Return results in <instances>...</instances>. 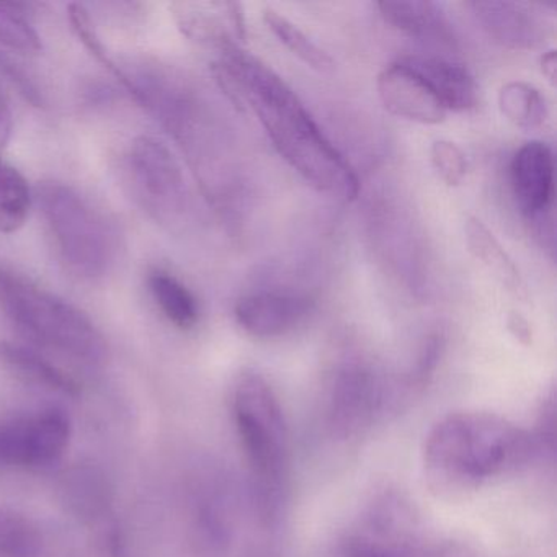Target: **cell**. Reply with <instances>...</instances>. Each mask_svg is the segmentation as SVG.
<instances>
[{"label": "cell", "instance_id": "277c9868", "mask_svg": "<svg viewBox=\"0 0 557 557\" xmlns=\"http://www.w3.org/2000/svg\"><path fill=\"white\" fill-rule=\"evenodd\" d=\"M34 197L66 269L87 282L110 273L120 250L119 231L110 218L79 190L61 182H44Z\"/></svg>", "mask_w": 557, "mask_h": 557}, {"label": "cell", "instance_id": "30bf717a", "mask_svg": "<svg viewBox=\"0 0 557 557\" xmlns=\"http://www.w3.org/2000/svg\"><path fill=\"white\" fill-rule=\"evenodd\" d=\"M377 96L391 115L419 125H440L448 116L432 87L403 58L384 67L376 79Z\"/></svg>", "mask_w": 557, "mask_h": 557}, {"label": "cell", "instance_id": "484cf974", "mask_svg": "<svg viewBox=\"0 0 557 557\" xmlns=\"http://www.w3.org/2000/svg\"><path fill=\"white\" fill-rule=\"evenodd\" d=\"M12 128H14V119H12L11 106L5 94L0 90V156L11 139Z\"/></svg>", "mask_w": 557, "mask_h": 557}, {"label": "cell", "instance_id": "4316f807", "mask_svg": "<svg viewBox=\"0 0 557 557\" xmlns=\"http://www.w3.org/2000/svg\"><path fill=\"white\" fill-rule=\"evenodd\" d=\"M507 327L517 341L530 344L533 334H531L530 324L523 315L518 314V312H510L507 318Z\"/></svg>", "mask_w": 557, "mask_h": 557}, {"label": "cell", "instance_id": "5bb4252c", "mask_svg": "<svg viewBox=\"0 0 557 557\" xmlns=\"http://www.w3.org/2000/svg\"><path fill=\"white\" fill-rule=\"evenodd\" d=\"M466 246L475 260L482 263L502 285L515 295H524L523 278L507 250L479 218L468 216L465 223Z\"/></svg>", "mask_w": 557, "mask_h": 557}, {"label": "cell", "instance_id": "8fae6325", "mask_svg": "<svg viewBox=\"0 0 557 557\" xmlns=\"http://www.w3.org/2000/svg\"><path fill=\"white\" fill-rule=\"evenodd\" d=\"M510 185L521 213L533 221H546L556 195L553 149L543 141L521 146L510 162Z\"/></svg>", "mask_w": 557, "mask_h": 557}, {"label": "cell", "instance_id": "7a4b0ae2", "mask_svg": "<svg viewBox=\"0 0 557 557\" xmlns=\"http://www.w3.org/2000/svg\"><path fill=\"white\" fill-rule=\"evenodd\" d=\"M536 440L504 417L456 412L440 420L423 445V469L433 491L459 494L527 466Z\"/></svg>", "mask_w": 557, "mask_h": 557}, {"label": "cell", "instance_id": "cb8c5ba5", "mask_svg": "<svg viewBox=\"0 0 557 557\" xmlns=\"http://www.w3.org/2000/svg\"><path fill=\"white\" fill-rule=\"evenodd\" d=\"M430 161L438 177L448 187H458L468 175V159L456 143L436 139L430 148Z\"/></svg>", "mask_w": 557, "mask_h": 557}, {"label": "cell", "instance_id": "44dd1931", "mask_svg": "<svg viewBox=\"0 0 557 557\" xmlns=\"http://www.w3.org/2000/svg\"><path fill=\"white\" fill-rule=\"evenodd\" d=\"M44 540L27 518L0 508V557H40Z\"/></svg>", "mask_w": 557, "mask_h": 557}, {"label": "cell", "instance_id": "9a60e30c", "mask_svg": "<svg viewBox=\"0 0 557 557\" xmlns=\"http://www.w3.org/2000/svg\"><path fill=\"white\" fill-rule=\"evenodd\" d=\"M149 293L165 319L178 331H191L200 321L197 296L174 273L152 269L148 275Z\"/></svg>", "mask_w": 557, "mask_h": 557}, {"label": "cell", "instance_id": "ffe728a7", "mask_svg": "<svg viewBox=\"0 0 557 557\" xmlns=\"http://www.w3.org/2000/svg\"><path fill=\"white\" fill-rule=\"evenodd\" d=\"M0 45L24 57H35L44 50L40 34L22 5L0 2Z\"/></svg>", "mask_w": 557, "mask_h": 557}, {"label": "cell", "instance_id": "4fadbf2b", "mask_svg": "<svg viewBox=\"0 0 557 557\" xmlns=\"http://www.w3.org/2000/svg\"><path fill=\"white\" fill-rule=\"evenodd\" d=\"M377 9L386 24L413 40L443 48L456 47L451 24L446 18L442 5L436 2H430V0L380 2Z\"/></svg>", "mask_w": 557, "mask_h": 557}, {"label": "cell", "instance_id": "3957f363", "mask_svg": "<svg viewBox=\"0 0 557 557\" xmlns=\"http://www.w3.org/2000/svg\"><path fill=\"white\" fill-rule=\"evenodd\" d=\"M0 311L38 347L86 364L106 360V338L86 312L5 267H0Z\"/></svg>", "mask_w": 557, "mask_h": 557}, {"label": "cell", "instance_id": "603a6c76", "mask_svg": "<svg viewBox=\"0 0 557 557\" xmlns=\"http://www.w3.org/2000/svg\"><path fill=\"white\" fill-rule=\"evenodd\" d=\"M67 15H70L71 27H73L74 34L79 38L84 48L96 58L97 63L102 64L120 83L122 67H120V64L116 63V61L110 57L109 51H107L102 38L97 34V28L96 25H94L89 11H87L83 4H71L70 8H67Z\"/></svg>", "mask_w": 557, "mask_h": 557}, {"label": "cell", "instance_id": "8992f818", "mask_svg": "<svg viewBox=\"0 0 557 557\" xmlns=\"http://www.w3.org/2000/svg\"><path fill=\"white\" fill-rule=\"evenodd\" d=\"M126 171L133 195L149 218L177 230L190 210V194L181 162L154 136H139L129 146Z\"/></svg>", "mask_w": 557, "mask_h": 557}, {"label": "cell", "instance_id": "d4e9b609", "mask_svg": "<svg viewBox=\"0 0 557 557\" xmlns=\"http://www.w3.org/2000/svg\"><path fill=\"white\" fill-rule=\"evenodd\" d=\"M0 77L11 84L17 92L34 107H45V97L40 87L28 76L27 71L15 63L5 51H0Z\"/></svg>", "mask_w": 557, "mask_h": 557}, {"label": "cell", "instance_id": "d6986e66", "mask_svg": "<svg viewBox=\"0 0 557 557\" xmlns=\"http://www.w3.org/2000/svg\"><path fill=\"white\" fill-rule=\"evenodd\" d=\"M263 22L267 28L275 35L276 40L288 48L299 61L321 74H331L335 70L334 60L327 51L322 50L311 40L298 25L293 24L285 15L275 9L267 8L263 11Z\"/></svg>", "mask_w": 557, "mask_h": 557}, {"label": "cell", "instance_id": "83f0119b", "mask_svg": "<svg viewBox=\"0 0 557 557\" xmlns=\"http://www.w3.org/2000/svg\"><path fill=\"white\" fill-rule=\"evenodd\" d=\"M540 64L541 73H543V76L554 86V84H556L557 74L556 50L546 51V53L541 57Z\"/></svg>", "mask_w": 557, "mask_h": 557}, {"label": "cell", "instance_id": "52a82bcc", "mask_svg": "<svg viewBox=\"0 0 557 557\" xmlns=\"http://www.w3.org/2000/svg\"><path fill=\"white\" fill-rule=\"evenodd\" d=\"M71 423L60 410L0 419V465L41 468L66 451Z\"/></svg>", "mask_w": 557, "mask_h": 557}, {"label": "cell", "instance_id": "2e32d148", "mask_svg": "<svg viewBox=\"0 0 557 557\" xmlns=\"http://www.w3.org/2000/svg\"><path fill=\"white\" fill-rule=\"evenodd\" d=\"M0 363L27 383L67 394V396H74L79 391L76 381L70 374L22 345L0 342Z\"/></svg>", "mask_w": 557, "mask_h": 557}, {"label": "cell", "instance_id": "5b68a950", "mask_svg": "<svg viewBox=\"0 0 557 557\" xmlns=\"http://www.w3.org/2000/svg\"><path fill=\"white\" fill-rule=\"evenodd\" d=\"M234 422L252 469L260 497L275 508L289 468L285 413L269 381L256 370H243L231 393Z\"/></svg>", "mask_w": 557, "mask_h": 557}, {"label": "cell", "instance_id": "6da1fadb", "mask_svg": "<svg viewBox=\"0 0 557 557\" xmlns=\"http://www.w3.org/2000/svg\"><path fill=\"white\" fill-rule=\"evenodd\" d=\"M211 51L216 53L211 70L221 89L236 106L252 110L280 158L315 190L355 200L360 191L357 172L295 90L231 37Z\"/></svg>", "mask_w": 557, "mask_h": 557}, {"label": "cell", "instance_id": "e0dca14e", "mask_svg": "<svg viewBox=\"0 0 557 557\" xmlns=\"http://www.w3.org/2000/svg\"><path fill=\"white\" fill-rule=\"evenodd\" d=\"M34 200L24 174L0 159V234L21 231L30 216Z\"/></svg>", "mask_w": 557, "mask_h": 557}, {"label": "cell", "instance_id": "ba28073f", "mask_svg": "<svg viewBox=\"0 0 557 557\" xmlns=\"http://www.w3.org/2000/svg\"><path fill=\"white\" fill-rule=\"evenodd\" d=\"M468 9L495 44L510 50H534L546 41L553 28L546 8L540 4L475 0L469 2Z\"/></svg>", "mask_w": 557, "mask_h": 557}, {"label": "cell", "instance_id": "9c48e42d", "mask_svg": "<svg viewBox=\"0 0 557 557\" xmlns=\"http://www.w3.org/2000/svg\"><path fill=\"white\" fill-rule=\"evenodd\" d=\"M314 309V301L288 289H259L247 293L234 306V318L256 338H276L295 331Z\"/></svg>", "mask_w": 557, "mask_h": 557}, {"label": "cell", "instance_id": "ac0fdd59", "mask_svg": "<svg viewBox=\"0 0 557 557\" xmlns=\"http://www.w3.org/2000/svg\"><path fill=\"white\" fill-rule=\"evenodd\" d=\"M498 107L508 122L527 132L541 128L549 113L543 92L533 84L521 81H511L502 86L498 92Z\"/></svg>", "mask_w": 557, "mask_h": 557}, {"label": "cell", "instance_id": "7c38bea8", "mask_svg": "<svg viewBox=\"0 0 557 557\" xmlns=\"http://www.w3.org/2000/svg\"><path fill=\"white\" fill-rule=\"evenodd\" d=\"M403 60L425 79L449 112H466L478 103V86L468 67L435 54H407Z\"/></svg>", "mask_w": 557, "mask_h": 557}, {"label": "cell", "instance_id": "7402d4cb", "mask_svg": "<svg viewBox=\"0 0 557 557\" xmlns=\"http://www.w3.org/2000/svg\"><path fill=\"white\" fill-rule=\"evenodd\" d=\"M64 494L71 507L83 515H96L106 507L107 485L94 469H74L64 479Z\"/></svg>", "mask_w": 557, "mask_h": 557}, {"label": "cell", "instance_id": "f1b7e54d", "mask_svg": "<svg viewBox=\"0 0 557 557\" xmlns=\"http://www.w3.org/2000/svg\"><path fill=\"white\" fill-rule=\"evenodd\" d=\"M351 557H396L386 549L373 546L370 543H357L351 549Z\"/></svg>", "mask_w": 557, "mask_h": 557}]
</instances>
